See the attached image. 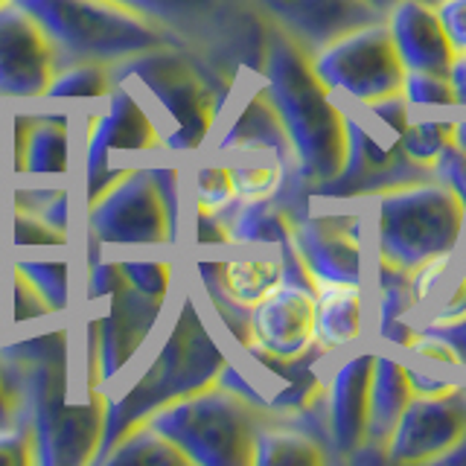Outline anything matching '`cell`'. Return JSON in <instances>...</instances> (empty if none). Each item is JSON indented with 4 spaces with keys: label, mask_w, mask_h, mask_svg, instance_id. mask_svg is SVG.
Returning a JSON list of instances; mask_svg holds the SVG:
<instances>
[{
    "label": "cell",
    "mask_w": 466,
    "mask_h": 466,
    "mask_svg": "<svg viewBox=\"0 0 466 466\" xmlns=\"http://www.w3.org/2000/svg\"><path fill=\"white\" fill-rule=\"evenodd\" d=\"M184 181H187V204L193 208L189 213L222 216L237 204L230 169L222 157L208 152L196 155L189 172H184Z\"/></svg>",
    "instance_id": "30"
},
{
    "label": "cell",
    "mask_w": 466,
    "mask_h": 466,
    "mask_svg": "<svg viewBox=\"0 0 466 466\" xmlns=\"http://www.w3.org/2000/svg\"><path fill=\"white\" fill-rule=\"evenodd\" d=\"M96 466H189V461L149 422H137L102 451Z\"/></svg>",
    "instance_id": "29"
},
{
    "label": "cell",
    "mask_w": 466,
    "mask_h": 466,
    "mask_svg": "<svg viewBox=\"0 0 466 466\" xmlns=\"http://www.w3.org/2000/svg\"><path fill=\"white\" fill-rule=\"evenodd\" d=\"M12 271H18L33 286L41 300L50 306L53 318H70V259H41V257H15Z\"/></svg>",
    "instance_id": "32"
},
{
    "label": "cell",
    "mask_w": 466,
    "mask_h": 466,
    "mask_svg": "<svg viewBox=\"0 0 466 466\" xmlns=\"http://www.w3.org/2000/svg\"><path fill=\"white\" fill-rule=\"evenodd\" d=\"M79 108L35 102L29 106V137L21 160H15V181H70L73 116Z\"/></svg>",
    "instance_id": "23"
},
{
    "label": "cell",
    "mask_w": 466,
    "mask_h": 466,
    "mask_svg": "<svg viewBox=\"0 0 466 466\" xmlns=\"http://www.w3.org/2000/svg\"><path fill=\"white\" fill-rule=\"evenodd\" d=\"M451 341L458 344V353H461V361H463V370H466V324L461 327H451V329H443Z\"/></svg>",
    "instance_id": "46"
},
{
    "label": "cell",
    "mask_w": 466,
    "mask_h": 466,
    "mask_svg": "<svg viewBox=\"0 0 466 466\" xmlns=\"http://www.w3.org/2000/svg\"><path fill=\"white\" fill-rule=\"evenodd\" d=\"M85 116V204L94 201L102 189H108L126 169L114 164L126 157L128 167L143 160L167 157V140L157 116L146 106V99L131 85L116 79V87L94 106L82 108Z\"/></svg>",
    "instance_id": "11"
},
{
    "label": "cell",
    "mask_w": 466,
    "mask_h": 466,
    "mask_svg": "<svg viewBox=\"0 0 466 466\" xmlns=\"http://www.w3.org/2000/svg\"><path fill=\"white\" fill-rule=\"evenodd\" d=\"M254 6L306 53L320 50L350 29L385 18L364 0H254Z\"/></svg>",
    "instance_id": "21"
},
{
    "label": "cell",
    "mask_w": 466,
    "mask_h": 466,
    "mask_svg": "<svg viewBox=\"0 0 466 466\" xmlns=\"http://www.w3.org/2000/svg\"><path fill=\"white\" fill-rule=\"evenodd\" d=\"M0 466H35L33 441L18 422L0 426Z\"/></svg>",
    "instance_id": "41"
},
{
    "label": "cell",
    "mask_w": 466,
    "mask_h": 466,
    "mask_svg": "<svg viewBox=\"0 0 466 466\" xmlns=\"http://www.w3.org/2000/svg\"><path fill=\"white\" fill-rule=\"evenodd\" d=\"M368 208L370 257L379 266L411 271L431 257L466 248V198L434 178L388 189Z\"/></svg>",
    "instance_id": "6"
},
{
    "label": "cell",
    "mask_w": 466,
    "mask_h": 466,
    "mask_svg": "<svg viewBox=\"0 0 466 466\" xmlns=\"http://www.w3.org/2000/svg\"><path fill=\"white\" fill-rule=\"evenodd\" d=\"M58 73V56L44 26L21 4L0 6V106H35Z\"/></svg>",
    "instance_id": "15"
},
{
    "label": "cell",
    "mask_w": 466,
    "mask_h": 466,
    "mask_svg": "<svg viewBox=\"0 0 466 466\" xmlns=\"http://www.w3.org/2000/svg\"><path fill=\"white\" fill-rule=\"evenodd\" d=\"M12 422H15V402H12V393L6 388L4 370H0V426H12Z\"/></svg>",
    "instance_id": "45"
},
{
    "label": "cell",
    "mask_w": 466,
    "mask_h": 466,
    "mask_svg": "<svg viewBox=\"0 0 466 466\" xmlns=\"http://www.w3.org/2000/svg\"><path fill=\"white\" fill-rule=\"evenodd\" d=\"M332 463L329 449L289 417H268L254 441V466H320Z\"/></svg>",
    "instance_id": "27"
},
{
    "label": "cell",
    "mask_w": 466,
    "mask_h": 466,
    "mask_svg": "<svg viewBox=\"0 0 466 466\" xmlns=\"http://www.w3.org/2000/svg\"><path fill=\"white\" fill-rule=\"evenodd\" d=\"M347 111V152L344 167L335 178L318 189V201H350L368 204L388 189L420 184L434 178L431 167H422L402 149V131L411 120L405 96Z\"/></svg>",
    "instance_id": "8"
},
{
    "label": "cell",
    "mask_w": 466,
    "mask_h": 466,
    "mask_svg": "<svg viewBox=\"0 0 466 466\" xmlns=\"http://www.w3.org/2000/svg\"><path fill=\"white\" fill-rule=\"evenodd\" d=\"M315 298V350L324 359H339L370 339L368 283H318Z\"/></svg>",
    "instance_id": "22"
},
{
    "label": "cell",
    "mask_w": 466,
    "mask_h": 466,
    "mask_svg": "<svg viewBox=\"0 0 466 466\" xmlns=\"http://www.w3.org/2000/svg\"><path fill=\"white\" fill-rule=\"evenodd\" d=\"M315 303L312 280L286 277L248 312V339L239 350L277 361H298L315 353Z\"/></svg>",
    "instance_id": "16"
},
{
    "label": "cell",
    "mask_w": 466,
    "mask_h": 466,
    "mask_svg": "<svg viewBox=\"0 0 466 466\" xmlns=\"http://www.w3.org/2000/svg\"><path fill=\"white\" fill-rule=\"evenodd\" d=\"M4 111H6V108H4V106H0V114H4Z\"/></svg>",
    "instance_id": "51"
},
{
    "label": "cell",
    "mask_w": 466,
    "mask_h": 466,
    "mask_svg": "<svg viewBox=\"0 0 466 466\" xmlns=\"http://www.w3.org/2000/svg\"><path fill=\"white\" fill-rule=\"evenodd\" d=\"M257 79L286 126L295 152V178L312 198L344 167L347 111L318 79L309 53L271 24Z\"/></svg>",
    "instance_id": "4"
},
{
    "label": "cell",
    "mask_w": 466,
    "mask_h": 466,
    "mask_svg": "<svg viewBox=\"0 0 466 466\" xmlns=\"http://www.w3.org/2000/svg\"><path fill=\"white\" fill-rule=\"evenodd\" d=\"M169 303L140 295L126 280L102 300L87 303L85 320V382L114 390L135 373L157 339Z\"/></svg>",
    "instance_id": "12"
},
{
    "label": "cell",
    "mask_w": 466,
    "mask_h": 466,
    "mask_svg": "<svg viewBox=\"0 0 466 466\" xmlns=\"http://www.w3.org/2000/svg\"><path fill=\"white\" fill-rule=\"evenodd\" d=\"M187 181L178 157L128 167L85 204V237L106 251H175L184 237Z\"/></svg>",
    "instance_id": "5"
},
{
    "label": "cell",
    "mask_w": 466,
    "mask_h": 466,
    "mask_svg": "<svg viewBox=\"0 0 466 466\" xmlns=\"http://www.w3.org/2000/svg\"><path fill=\"white\" fill-rule=\"evenodd\" d=\"M431 175H434V181L446 184L449 189H455L458 196L466 198V149L463 146L449 140L446 149L437 155V160L431 164Z\"/></svg>",
    "instance_id": "40"
},
{
    "label": "cell",
    "mask_w": 466,
    "mask_h": 466,
    "mask_svg": "<svg viewBox=\"0 0 466 466\" xmlns=\"http://www.w3.org/2000/svg\"><path fill=\"white\" fill-rule=\"evenodd\" d=\"M225 216L228 248H291V230H295L298 210L286 198L233 204Z\"/></svg>",
    "instance_id": "26"
},
{
    "label": "cell",
    "mask_w": 466,
    "mask_h": 466,
    "mask_svg": "<svg viewBox=\"0 0 466 466\" xmlns=\"http://www.w3.org/2000/svg\"><path fill=\"white\" fill-rule=\"evenodd\" d=\"M230 257L196 259V289L204 300H225L251 312L289 277L291 248H228Z\"/></svg>",
    "instance_id": "19"
},
{
    "label": "cell",
    "mask_w": 466,
    "mask_h": 466,
    "mask_svg": "<svg viewBox=\"0 0 466 466\" xmlns=\"http://www.w3.org/2000/svg\"><path fill=\"white\" fill-rule=\"evenodd\" d=\"M140 18L164 26L189 47L237 67L248 76L266 56L268 21L254 0H114Z\"/></svg>",
    "instance_id": "10"
},
{
    "label": "cell",
    "mask_w": 466,
    "mask_h": 466,
    "mask_svg": "<svg viewBox=\"0 0 466 466\" xmlns=\"http://www.w3.org/2000/svg\"><path fill=\"white\" fill-rule=\"evenodd\" d=\"M50 35L58 70L67 65L120 67L167 44H184L164 26L114 0H15Z\"/></svg>",
    "instance_id": "7"
},
{
    "label": "cell",
    "mask_w": 466,
    "mask_h": 466,
    "mask_svg": "<svg viewBox=\"0 0 466 466\" xmlns=\"http://www.w3.org/2000/svg\"><path fill=\"white\" fill-rule=\"evenodd\" d=\"M385 24L405 70H449L458 58L437 18V9L422 0L393 4L385 15Z\"/></svg>",
    "instance_id": "24"
},
{
    "label": "cell",
    "mask_w": 466,
    "mask_h": 466,
    "mask_svg": "<svg viewBox=\"0 0 466 466\" xmlns=\"http://www.w3.org/2000/svg\"><path fill=\"white\" fill-rule=\"evenodd\" d=\"M364 4H370L379 15H388V9H390L393 4H400V0H364Z\"/></svg>",
    "instance_id": "48"
},
{
    "label": "cell",
    "mask_w": 466,
    "mask_h": 466,
    "mask_svg": "<svg viewBox=\"0 0 466 466\" xmlns=\"http://www.w3.org/2000/svg\"><path fill=\"white\" fill-rule=\"evenodd\" d=\"M146 99L172 157H196L216 137L248 73L189 44H167L114 67Z\"/></svg>",
    "instance_id": "3"
},
{
    "label": "cell",
    "mask_w": 466,
    "mask_h": 466,
    "mask_svg": "<svg viewBox=\"0 0 466 466\" xmlns=\"http://www.w3.org/2000/svg\"><path fill=\"white\" fill-rule=\"evenodd\" d=\"M455 131V116H434L414 111L402 131V149L411 155L417 164L431 167L437 155L446 149V143L451 140Z\"/></svg>",
    "instance_id": "37"
},
{
    "label": "cell",
    "mask_w": 466,
    "mask_h": 466,
    "mask_svg": "<svg viewBox=\"0 0 466 466\" xmlns=\"http://www.w3.org/2000/svg\"><path fill=\"white\" fill-rule=\"evenodd\" d=\"M414 400L411 379H408V359L393 353H376L373 379H370V408H368V443L350 463L385 461V446L405 414L408 402Z\"/></svg>",
    "instance_id": "25"
},
{
    "label": "cell",
    "mask_w": 466,
    "mask_h": 466,
    "mask_svg": "<svg viewBox=\"0 0 466 466\" xmlns=\"http://www.w3.org/2000/svg\"><path fill=\"white\" fill-rule=\"evenodd\" d=\"M271 414L225 385H210L157 408L143 422L164 434L189 466H254V441Z\"/></svg>",
    "instance_id": "9"
},
{
    "label": "cell",
    "mask_w": 466,
    "mask_h": 466,
    "mask_svg": "<svg viewBox=\"0 0 466 466\" xmlns=\"http://www.w3.org/2000/svg\"><path fill=\"white\" fill-rule=\"evenodd\" d=\"M208 155L230 157V155H248V152H268L295 169V152L286 135V126L277 114L274 102L268 99L266 87L257 76H248L242 87L233 96L230 108L218 126L216 137L208 143Z\"/></svg>",
    "instance_id": "20"
},
{
    "label": "cell",
    "mask_w": 466,
    "mask_h": 466,
    "mask_svg": "<svg viewBox=\"0 0 466 466\" xmlns=\"http://www.w3.org/2000/svg\"><path fill=\"white\" fill-rule=\"evenodd\" d=\"M466 434V388L443 397H414L385 446V461L397 466L441 463Z\"/></svg>",
    "instance_id": "17"
},
{
    "label": "cell",
    "mask_w": 466,
    "mask_h": 466,
    "mask_svg": "<svg viewBox=\"0 0 466 466\" xmlns=\"http://www.w3.org/2000/svg\"><path fill=\"white\" fill-rule=\"evenodd\" d=\"M318 79L344 108H361L402 94L405 65L385 18L332 38L309 53Z\"/></svg>",
    "instance_id": "14"
},
{
    "label": "cell",
    "mask_w": 466,
    "mask_h": 466,
    "mask_svg": "<svg viewBox=\"0 0 466 466\" xmlns=\"http://www.w3.org/2000/svg\"><path fill=\"white\" fill-rule=\"evenodd\" d=\"M9 4H15V0H0V6H9Z\"/></svg>",
    "instance_id": "50"
},
{
    "label": "cell",
    "mask_w": 466,
    "mask_h": 466,
    "mask_svg": "<svg viewBox=\"0 0 466 466\" xmlns=\"http://www.w3.org/2000/svg\"><path fill=\"white\" fill-rule=\"evenodd\" d=\"M213 327L216 320L198 289L193 283H181L178 295H175V309L167 315L143 361L126 382L108 390L106 434H102L96 461L116 437H123L157 408L218 382L225 364L233 356Z\"/></svg>",
    "instance_id": "2"
},
{
    "label": "cell",
    "mask_w": 466,
    "mask_h": 466,
    "mask_svg": "<svg viewBox=\"0 0 466 466\" xmlns=\"http://www.w3.org/2000/svg\"><path fill=\"white\" fill-rule=\"evenodd\" d=\"M451 85H455V96H458V111H466V56H458L449 67Z\"/></svg>",
    "instance_id": "44"
},
{
    "label": "cell",
    "mask_w": 466,
    "mask_h": 466,
    "mask_svg": "<svg viewBox=\"0 0 466 466\" xmlns=\"http://www.w3.org/2000/svg\"><path fill=\"white\" fill-rule=\"evenodd\" d=\"M402 96L411 111H455L458 96L449 70H405Z\"/></svg>",
    "instance_id": "36"
},
{
    "label": "cell",
    "mask_w": 466,
    "mask_h": 466,
    "mask_svg": "<svg viewBox=\"0 0 466 466\" xmlns=\"http://www.w3.org/2000/svg\"><path fill=\"white\" fill-rule=\"evenodd\" d=\"M12 208L35 213L53 230L70 237V184L67 181H15Z\"/></svg>",
    "instance_id": "33"
},
{
    "label": "cell",
    "mask_w": 466,
    "mask_h": 466,
    "mask_svg": "<svg viewBox=\"0 0 466 466\" xmlns=\"http://www.w3.org/2000/svg\"><path fill=\"white\" fill-rule=\"evenodd\" d=\"M414 324L431 329H451L466 324V251L461 254L458 266L449 271L443 286L437 289L431 303L414 318Z\"/></svg>",
    "instance_id": "35"
},
{
    "label": "cell",
    "mask_w": 466,
    "mask_h": 466,
    "mask_svg": "<svg viewBox=\"0 0 466 466\" xmlns=\"http://www.w3.org/2000/svg\"><path fill=\"white\" fill-rule=\"evenodd\" d=\"M38 320H56L50 306L41 300L38 291L29 286L18 271H12V327L24 329L26 324Z\"/></svg>",
    "instance_id": "39"
},
{
    "label": "cell",
    "mask_w": 466,
    "mask_h": 466,
    "mask_svg": "<svg viewBox=\"0 0 466 466\" xmlns=\"http://www.w3.org/2000/svg\"><path fill=\"white\" fill-rule=\"evenodd\" d=\"M222 160L230 169L233 193H237L239 204L280 198L291 184H298L295 169H291L286 160H280L277 155H268V152L230 155V157H222Z\"/></svg>",
    "instance_id": "28"
},
{
    "label": "cell",
    "mask_w": 466,
    "mask_h": 466,
    "mask_svg": "<svg viewBox=\"0 0 466 466\" xmlns=\"http://www.w3.org/2000/svg\"><path fill=\"white\" fill-rule=\"evenodd\" d=\"M120 259L123 280L140 291V295L172 303L178 295L181 280H178V262L172 257H116Z\"/></svg>",
    "instance_id": "34"
},
{
    "label": "cell",
    "mask_w": 466,
    "mask_h": 466,
    "mask_svg": "<svg viewBox=\"0 0 466 466\" xmlns=\"http://www.w3.org/2000/svg\"><path fill=\"white\" fill-rule=\"evenodd\" d=\"M376 350H350L329 361L324 414L332 461H353L368 443V408Z\"/></svg>",
    "instance_id": "18"
},
{
    "label": "cell",
    "mask_w": 466,
    "mask_h": 466,
    "mask_svg": "<svg viewBox=\"0 0 466 466\" xmlns=\"http://www.w3.org/2000/svg\"><path fill=\"white\" fill-rule=\"evenodd\" d=\"M408 379H411L414 397H443V393H451L455 388H461V382L437 376L426 368V364H417L411 359H408Z\"/></svg>",
    "instance_id": "43"
},
{
    "label": "cell",
    "mask_w": 466,
    "mask_h": 466,
    "mask_svg": "<svg viewBox=\"0 0 466 466\" xmlns=\"http://www.w3.org/2000/svg\"><path fill=\"white\" fill-rule=\"evenodd\" d=\"M116 87V70L106 65H67L53 76L44 102L70 108H87L106 99Z\"/></svg>",
    "instance_id": "31"
},
{
    "label": "cell",
    "mask_w": 466,
    "mask_h": 466,
    "mask_svg": "<svg viewBox=\"0 0 466 466\" xmlns=\"http://www.w3.org/2000/svg\"><path fill=\"white\" fill-rule=\"evenodd\" d=\"M291 251L318 283H368L370 277V210L350 201H318L295 216Z\"/></svg>",
    "instance_id": "13"
},
{
    "label": "cell",
    "mask_w": 466,
    "mask_h": 466,
    "mask_svg": "<svg viewBox=\"0 0 466 466\" xmlns=\"http://www.w3.org/2000/svg\"><path fill=\"white\" fill-rule=\"evenodd\" d=\"M422 4H429V6H437V4H441V0H422Z\"/></svg>",
    "instance_id": "49"
},
{
    "label": "cell",
    "mask_w": 466,
    "mask_h": 466,
    "mask_svg": "<svg viewBox=\"0 0 466 466\" xmlns=\"http://www.w3.org/2000/svg\"><path fill=\"white\" fill-rule=\"evenodd\" d=\"M434 9L455 56H466V0H441Z\"/></svg>",
    "instance_id": "42"
},
{
    "label": "cell",
    "mask_w": 466,
    "mask_h": 466,
    "mask_svg": "<svg viewBox=\"0 0 466 466\" xmlns=\"http://www.w3.org/2000/svg\"><path fill=\"white\" fill-rule=\"evenodd\" d=\"M441 463H466V434H463V441L458 443V449H451Z\"/></svg>",
    "instance_id": "47"
},
{
    "label": "cell",
    "mask_w": 466,
    "mask_h": 466,
    "mask_svg": "<svg viewBox=\"0 0 466 466\" xmlns=\"http://www.w3.org/2000/svg\"><path fill=\"white\" fill-rule=\"evenodd\" d=\"M9 242H12V248L18 254H26V251H58V254H65L70 248V237L53 230L47 222H41L35 213H26V210H18V208H12Z\"/></svg>",
    "instance_id": "38"
},
{
    "label": "cell",
    "mask_w": 466,
    "mask_h": 466,
    "mask_svg": "<svg viewBox=\"0 0 466 466\" xmlns=\"http://www.w3.org/2000/svg\"><path fill=\"white\" fill-rule=\"evenodd\" d=\"M0 370L15 402V422L29 434L35 466H94L106 434L108 390L73 397V329L0 332Z\"/></svg>",
    "instance_id": "1"
}]
</instances>
